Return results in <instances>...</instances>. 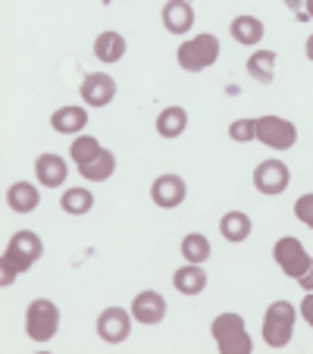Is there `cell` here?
Returning a JSON list of instances; mask_svg holds the SVG:
<instances>
[{
	"instance_id": "30bf717a",
	"label": "cell",
	"mask_w": 313,
	"mask_h": 354,
	"mask_svg": "<svg viewBox=\"0 0 313 354\" xmlns=\"http://www.w3.org/2000/svg\"><path fill=\"white\" fill-rule=\"evenodd\" d=\"M185 194H188L185 179H182V176H176V173L157 176V179H153V185H151V201L157 204V207H163V210L179 207L182 201H185Z\"/></svg>"
},
{
	"instance_id": "d6986e66",
	"label": "cell",
	"mask_w": 313,
	"mask_h": 354,
	"mask_svg": "<svg viewBox=\"0 0 313 354\" xmlns=\"http://www.w3.org/2000/svg\"><path fill=\"white\" fill-rule=\"evenodd\" d=\"M220 232L226 241H232V245H238V241H247L254 232V223L251 216L245 214V210H229V214H222L220 220Z\"/></svg>"
},
{
	"instance_id": "7a4b0ae2",
	"label": "cell",
	"mask_w": 313,
	"mask_h": 354,
	"mask_svg": "<svg viewBox=\"0 0 313 354\" xmlns=\"http://www.w3.org/2000/svg\"><path fill=\"white\" fill-rule=\"evenodd\" d=\"M220 38L210 32H200L194 35V38L182 41L179 50H176V60H179V66L185 69V73H204V69H210L216 60H220Z\"/></svg>"
},
{
	"instance_id": "1f68e13d",
	"label": "cell",
	"mask_w": 313,
	"mask_h": 354,
	"mask_svg": "<svg viewBox=\"0 0 313 354\" xmlns=\"http://www.w3.org/2000/svg\"><path fill=\"white\" fill-rule=\"evenodd\" d=\"M304 13L313 19V0H304Z\"/></svg>"
},
{
	"instance_id": "ffe728a7",
	"label": "cell",
	"mask_w": 313,
	"mask_h": 354,
	"mask_svg": "<svg viewBox=\"0 0 313 354\" xmlns=\"http://www.w3.org/2000/svg\"><path fill=\"white\" fill-rule=\"evenodd\" d=\"M113 173H116V157H113V151H107V147H100L97 157H91L88 163L79 167V176L85 182H107Z\"/></svg>"
},
{
	"instance_id": "5b68a950",
	"label": "cell",
	"mask_w": 313,
	"mask_h": 354,
	"mask_svg": "<svg viewBox=\"0 0 313 354\" xmlns=\"http://www.w3.org/2000/svg\"><path fill=\"white\" fill-rule=\"evenodd\" d=\"M57 329H60V308L50 298H35L26 310V335L38 345H47Z\"/></svg>"
},
{
	"instance_id": "44dd1931",
	"label": "cell",
	"mask_w": 313,
	"mask_h": 354,
	"mask_svg": "<svg viewBox=\"0 0 313 354\" xmlns=\"http://www.w3.org/2000/svg\"><path fill=\"white\" fill-rule=\"evenodd\" d=\"M94 57L100 63H107V66L110 63H120L126 57V38L120 32H100L94 38Z\"/></svg>"
},
{
	"instance_id": "6da1fadb",
	"label": "cell",
	"mask_w": 313,
	"mask_h": 354,
	"mask_svg": "<svg viewBox=\"0 0 313 354\" xmlns=\"http://www.w3.org/2000/svg\"><path fill=\"white\" fill-rule=\"evenodd\" d=\"M44 254V241H41L38 232L32 229H22L3 248V261H0V273H3V286H13L16 276L28 273L35 263Z\"/></svg>"
},
{
	"instance_id": "8992f818",
	"label": "cell",
	"mask_w": 313,
	"mask_h": 354,
	"mask_svg": "<svg viewBox=\"0 0 313 354\" xmlns=\"http://www.w3.org/2000/svg\"><path fill=\"white\" fill-rule=\"evenodd\" d=\"M257 141L269 151H288L298 141V126L285 116H257Z\"/></svg>"
},
{
	"instance_id": "ba28073f",
	"label": "cell",
	"mask_w": 313,
	"mask_h": 354,
	"mask_svg": "<svg viewBox=\"0 0 313 354\" xmlns=\"http://www.w3.org/2000/svg\"><path fill=\"white\" fill-rule=\"evenodd\" d=\"M288 182H292V169H288V163L276 160V157L257 163V169H254V188L260 194H267V198L282 194L288 188Z\"/></svg>"
},
{
	"instance_id": "ac0fdd59",
	"label": "cell",
	"mask_w": 313,
	"mask_h": 354,
	"mask_svg": "<svg viewBox=\"0 0 313 354\" xmlns=\"http://www.w3.org/2000/svg\"><path fill=\"white\" fill-rule=\"evenodd\" d=\"M50 126H54V132H60V135H82V129L88 126V110L79 107V104L60 107V110H54V116H50Z\"/></svg>"
},
{
	"instance_id": "603a6c76",
	"label": "cell",
	"mask_w": 313,
	"mask_h": 354,
	"mask_svg": "<svg viewBox=\"0 0 313 354\" xmlns=\"http://www.w3.org/2000/svg\"><path fill=\"white\" fill-rule=\"evenodd\" d=\"M188 129V110L185 107H167L160 110V116H157V135L167 141L173 138H182Z\"/></svg>"
},
{
	"instance_id": "4316f807",
	"label": "cell",
	"mask_w": 313,
	"mask_h": 354,
	"mask_svg": "<svg viewBox=\"0 0 313 354\" xmlns=\"http://www.w3.org/2000/svg\"><path fill=\"white\" fill-rule=\"evenodd\" d=\"M229 138L247 145V141H257V120H235L229 126Z\"/></svg>"
},
{
	"instance_id": "7402d4cb",
	"label": "cell",
	"mask_w": 313,
	"mask_h": 354,
	"mask_svg": "<svg viewBox=\"0 0 313 354\" xmlns=\"http://www.w3.org/2000/svg\"><path fill=\"white\" fill-rule=\"evenodd\" d=\"M276 63H279V54L276 50H254L247 57V75L260 85H269L276 79Z\"/></svg>"
},
{
	"instance_id": "f546056e",
	"label": "cell",
	"mask_w": 313,
	"mask_h": 354,
	"mask_svg": "<svg viewBox=\"0 0 313 354\" xmlns=\"http://www.w3.org/2000/svg\"><path fill=\"white\" fill-rule=\"evenodd\" d=\"M298 286L304 288V292H313V261H310V267H307V273L298 279Z\"/></svg>"
},
{
	"instance_id": "d4e9b609",
	"label": "cell",
	"mask_w": 313,
	"mask_h": 354,
	"mask_svg": "<svg viewBox=\"0 0 313 354\" xmlns=\"http://www.w3.org/2000/svg\"><path fill=\"white\" fill-rule=\"evenodd\" d=\"M60 207H63V214H69V216H85V214H91V207H94V194L82 185L66 188L60 198Z\"/></svg>"
},
{
	"instance_id": "83f0119b",
	"label": "cell",
	"mask_w": 313,
	"mask_h": 354,
	"mask_svg": "<svg viewBox=\"0 0 313 354\" xmlns=\"http://www.w3.org/2000/svg\"><path fill=\"white\" fill-rule=\"evenodd\" d=\"M294 216H298L307 229H313V192L310 194H301V198L294 201Z\"/></svg>"
},
{
	"instance_id": "52a82bcc",
	"label": "cell",
	"mask_w": 313,
	"mask_h": 354,
	"mask_svg": "<svg viewBox=\"0 0 313 354\" xmlns=\"http://www.w3.org/2000/svg\"><path fill=\"white\" fill-rule=\"evenodd\" d=\"M273 257H276V263H279L282 273H285L288 279H294V282L307 273V267H310V261H313V257L304 251L301 239H294V235H285V239L276 241V245H273Z\"/></svg>"
},
{
	"instance_id": "277c9868",
	"label": "cell",
	"mask_w": 313,
	"mask_h": 354,
	"mask_svg": "<svg viewBox=\"0 0 313 354\" xmlns=\"http://www.w3.org/2000/svg\"><path fill=\"white\" fill-rule=\"evenodd\" d=\"M210 333H214V342L222 354H251L254 351L245 317H238V314H220L214 320V326H210Z\"/></svg>"
},
{
	"instance_id": "cb8c5ba5",
	"label": "cell",
	"mask_w": 313,
	"mask_h": 354,
	"mask_svg": "<svg viewBox=\"0 0 313 354\" xmlns=\"http://www.w3.org/2000/svg\"><path fill=\"white\" fill-rule=\"evenodd\" d=\"M210 254H214V248H210V239L204 232H188L182 239V257H185V263H207Z\"/></svg>"
},
{
	"instance_id": "5bb4252c",
	"label": "cell",
	"mask_w": 313,
	"mask_h": 354,
	"mask_svg": "<svg viewBox=\"0 0 313 354\" xmlns=\"http://www.w3.org/2000/svg\"><path fill=\"white\" fill-rule=\"evenodd\" d=\"M35 176H38V182L44 188H60L69 176V167L60 154H41L35 160Z\"/></svg>"
},
{
	"instance_id": "7c38bea8",
	"label": "cell",
	"mask_w": 313,
	"mask_h": 354,
	"mask_svg": "<svg viewBox=\"0 0 313 354\" xmlns=\"http://www.w3.org/2000/svg\"><path fill=\"white\" fill-rule=\"evenodd\" d=\"M79 94L88 107H107L110 100L116 97V82H113V75H107V73H88Z\"/></svg>"
},
{
	"instance_id": "9c48e42d",
	"label": "cell",
	"mask_w": 313,
	"mask_h": 354,
	"mask_svg": "<svg viewBox=\"0 0 313 354\" xmlns=\"http://www.w3.org/2000/svg\"><path fill=\"white\" fill-rule=\"evenodd\" d=\"M132 310L126 308H107L100 310L97 317V335L107 345H122V342H129V335H132Z\"/></svg>"
},
{
	"instance_id": "2e32d148",
	"label": "cell",
	"mask_w": 313,
	"mask_h": 354,
	"mask_svg": "<svg viewBox=\"0 0 313 354\" xmlns=\"http://www.w3.org/2000/svg\"><path fill=\"white\" fill-rule=\"evenodd\" d=\"M229 32H232L235 44L241 47H257L260 41H263V35H267V26L257 19V16H235L232 26H229Z\"/></svg>"
},
{
	"instance_id": "e0dca14e",
	"label": "cell",
	"mask_w": 313,
	"mask_h": 354,
	"mask_svg": "<svg viewBox=\"0 0 313 354\" xmlns=\"http://www.w3.org/2000/svg\"><path fill=\"white\" fill-rule=\"evenodd\" d=\"M7 204L13 214H32L41 204L38 185H32V182H13V185L7 188Z\"/></svg>"
},
{
	"instance_id": "4fadbf2b",
	"label": "cell",
	"mask_w": 313,
	"mask_h": 354,
	"mask_svg": "<svg viewBox=\"0 0 313 354\" xmlns=\"http://www.w3.org/2000/svg\"><path fill=\"white\" fill-rule=\"evenodd\" d=\"M194 26V7L188 0H167L163 3V28L169 35H185Z\"/></svg>"
},
{
	"instance_id": "8fae6325",
	"label": "cell",
	"mask_w": 313,
	"mask_h": 354,
	"mask_svg": "<svg viewBox=\"0 0 313 354\" xmlns=\"http://www.w3.org/2000/svg\"><path fill=\"white\" fill-rule=\"evenodd\" d=\"M132 317L141 326H157V323H163V317H167V298H163L160 292H153V288L138 292L132 301Z\"/></svg>"
},
{
	"instance_id": "484cf974",
	"label": "cell",
	"mask_w": 313,
	"mask_h": 354,
	"mask_svg": "<svg viewBox=\"0 0 313 354\" xmlns=\"http://www.w3.org/2000/svg\"><path fill=\"white\" fill-rule=\"evenodd\" d=\"M100 147H104V145H100L94 135H75L73 147H69V157H73L75 167H82V163H88L91 157L100 154Z\"/></svg>"
},
{
	"instance_id": "3957f363",
	"label": "cell",
	"mask_w": 313,
	"mask_h": 354,
	"mask_svg": "<svg viewBox=\"0 0 313 354\" xmlns=\"http://www.w3.org/2000/svg\"><path fill=\"white\" fill-rule=\"evenodd\" d=\"M301 310H294L292 301H273L263 314V342L269 348H285L294 335V323H298Z\"/></svg>"
},
{
	"instance_id": "4dcf8cb0",
	"label": "cell",
	"mask_w": 313,
	"mask_h": 354,
	"mask_svg": "<svg viewBox=\"0 0 313 354\" xmlns=\"http://www.w3.org/2000/svg\"><path fill=\"white\" fill-rule=\"evenodd\" d=\"M304 50H307V60L313 63V32L307 35V44H304Z\"/></svg>"
},
{
	"instance_id": "f1b7e54d",
	"label": "cell",
	"mask_w": 313,
	"mask_h": 354,
	"mask_svg": "<svg viewBox=\"0 0 313 354\" xmlns=\"http://www.w3.org/2000/svg\"><path fill=\"white\" fill-rule=\"evenodd\" d=\"M301 317H304V323H307V326H310L313 329V292H307L304 295V301H301Z\"/></svg>"
},
{
	"instance_id": "9a60e30c",
	"label": "cell",
	"mask_w": 313,
	"mask_h": 354,
	"mask_svg": "<svg viewBox=\"0 0 313 354\" xmlns=\"http://www.w3.org/2000/svg\"><path fill=\"white\" fill-rule=\"evenodd\" d=\"M173 286L179 295H188V298H194V295H200L207 288V273H204V263H185V267H179L173 273Z\"/></svg>"
}]
</instances>
